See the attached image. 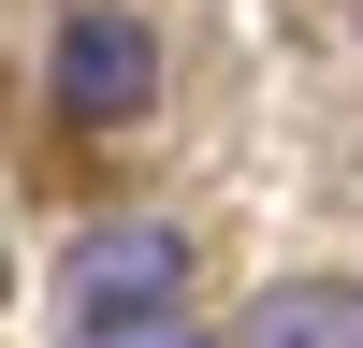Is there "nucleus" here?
Wrapping results in <instances>:
<instances>
[{
	"label": "nucleus",
	"mask_w": 363,
	"mask_h": 348,
	"mask_svg": "<svg viewBox=\"0 0 363 348\" xmlns=\"http://www.w3.org/2000/svg\"><path fill=\"white\" fill-rule=\"evenodd\" d=\"M44 102L73 116V131H131V116L160 102V29L116 15V0L58 15V44H44Z\"/></svg>",
	"instance_id": "1"
},
{
	"label": "nucleus",
	"mask_w": 363,
	"mask_h": 348,
	"mask_svg": "<svg viewBox=\"0 0 363 348\" xmlns=\"http://www.w3.org/2000/svg\"><path fill=\"white\" fill-rule=\"evenodd\" d=\"M189 290V232L174 218H102L58 247V305H174Z\"/></svg>",
	"instance_id": "2"
},
{
	"label": "nucleus",
	"mask_w": 363,
	"mask_h": 348,
	"mask_svg": "<svg viewBox=\"0 0 363 348\" xmlns=\"http://www.w3.org/2000/svg\"><path fill=\"white\" fill-rule=\"evenodd\" d=\"M233 348H363V290L349 276H291L233 319Z\"/></svg>",
	"instance_id": "3"
},
{
	"label": "nucleus",
	"mask_w": 363,
	"mask_h": 348,
	"mask_svg": "<svg viewBox=\"0 0 363 348\" xmlns=\"http://www.w3.org/2000/svg\"><path fill=\"white\" fill-rule=\"evenodd\" d=\"M58 348H203V334H189V290H174V305H58Z\"/></svg>",
	"instance_id": "4"
}]
</instances>
